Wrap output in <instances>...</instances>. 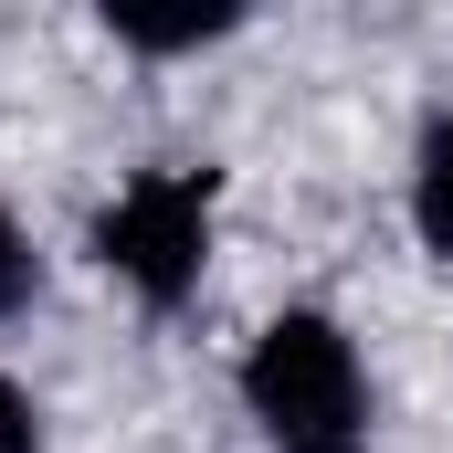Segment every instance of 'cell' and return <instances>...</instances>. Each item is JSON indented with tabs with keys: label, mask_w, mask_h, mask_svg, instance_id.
I'll use <instances>...</instances> for the list:
<instances>
[{
	"label": "cell",
	"mask_w": 453,
	"mask_h": 453,
	"mask_svg": "<svg viewBox=\"0 0 453 453\" xmlns=\"http://www.w3.org/2000/svg\"><path fill=\"white\" fill-rule=\"evenodd\" d=\"M232 401L264 453H369V358L327 306H274L232 358Z\"/></svg>",
	"instance_id": "1"
},
{
	"label": "cell",
	"mask_w": 453,
	"mask_h": 453,
	"mask_svg": "<svg viewBox=\"0 0 453 453\" xmlns=\"http://www.w3.org/2000/svg\"><path fill=\"white\" fill-rule=\"evenodd\" d=\"M211 242H222V169L211 158H158V169L116 180V201H96V222H85L96 274L116 296H137L148 317L201 306Z\"/></svg>",
	"instance_id": "2"
},
{
	"label": "cell",
	"mask_w": 453,
	"mask_h": 453,
	"mask_svg": "<svg viewBox=\"0 0 453 453\" xmlns=\"http://www.w3.org/2000/svg\"><path fill=\"white\" fill-rule=\"evenodd\" d=\"M401 211H411V242L453 274V106H433L411 127V180H401Z\"/></svg>",
	"instance_id": "3"
},
{
	"label": "cell",
	"mask_w": 453,
	"mask_h": 453,
	"mask_svg": "<svg viewBox=\"0 0 453 453\" xmlns=\"http://www.w3.org/2000/svg\"><path fill=\"white\" fill-rule=\"evenodd\" d=\"M242 32V11H106V42L137 53V64H190Z\"/></svg>",
	"instance_id": "4"
},
{
	"label": "cell",
	"mask_w": 453,
	"mask_h": 453,
	"mask_svg": "<svg viewBox=\"0 0 453 453\" xmlns=\"http://www.w3.org/2000/svg\"><path fill=\"white\" fill-rule=\"evenodd\" d=\"M42 306V242H32V222L0 201V327H21Z\"/></svg>",
	"instance_id": "5"
},
{
	"label": "cell",
	"mask_w": 453,
	"mask_h": 453,
	"mask_svg": "<svg viewBox=\"0 0 453 453\" xmlns=\"http://www.w3.org/2000/svg\"><path fill=\"white\" fill-rule=\"evenodd\" d=\"M42 443H53V422H42V401H32V390H21V380L0 369V453H42Z\"/></svg>",
	"instance_id": "6"
}]
</instances>
